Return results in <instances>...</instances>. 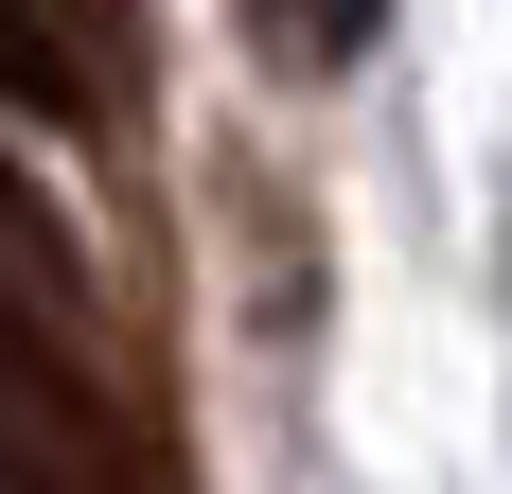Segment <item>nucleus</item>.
<instances>
[{"mask_svg": "<svg viewBox=\"0 0 512 494\" xmlns=\"http://www.w3.org/2000/svg\"><path fill=\"white\" fill-rule=\"evenodd\" d=\"M0 106H36V124H89L106 71L71 53V0H0Z\"/></svg>", "mask_w": 512, "mask_h": 494, "instance_id": "f03ea898", "label": "nucleus"}, {"mask_svg": "<svg viewBox=\"0 0 512 494\" xmlns=\"http://www.w3.org/2000/svg\"><path fill=\"white\" fill-rule=\"evenodd\" d=\"M0 265H18V283H36L53 318H71V230H53V212L18 195V159H0Z\"/></svg>", "mask_w": 512, "mask_h": 494, "instance_id": "20e7f679", "label": "nucleus"}, {"mask_svg": "<svg viewBox=\"0 0 512 494\" xmlns=\"http://www.w3.org/2000/svg\"><path fill=\"white\" fill-rule=\"evenodd\" d=\"M0 494H142V442L106 424L53 300H18V283H0Z\"/></svg>", "mask_w": 512, "mask_h": 494, "instance_id": "f257e3e1", "label": "nucleus"}, {"mask_svg": "<svg viewBox=\"0 0 512 494\" xmlns=\"http://www.w3.org/2000/svg\"><path fill=\"white\" fill-rule=\"evenodd\" d=\"M230 18H248V36L283 53V71H336L354 36H389V0H230Z\"/></svg>", "mask_w": 512, "mask_h": 494, "instance_id": "7ed1b4c3", "label": "nucleus"}]
</instances>
